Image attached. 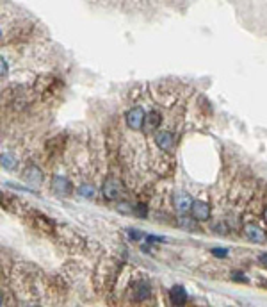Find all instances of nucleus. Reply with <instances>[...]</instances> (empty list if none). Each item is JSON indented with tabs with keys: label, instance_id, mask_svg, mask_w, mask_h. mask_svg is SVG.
I'll use <instances>...</instances> for the list:
<instances>
[{
	"label": "nucleus",
	"instance_id": "obj_3",
	"mask_svg": "<svg viewBox=\"0 0 267 307\" xmlns=\"http://www.w3.org/2000/svg\"><path fill=\"white\" fill-rule=\"evenodd\" d=\"M23 181L27 184H31V186H40L43 183V174H41V170L36 165H31L27 166L25 172H23Z\"/></svg>",
	"mask_w": 267,
	"mask_h": 307
},
{
	"label": "nucleus",
	"instance_id": "obj_24",
	"mask_svg": "<svg viewBox=\"0 0 267 307\" xmlns=\"http://www.w3.org/2000/svg\"><path fill=\"white\" fill-rule=\"evenodd\" d=\"M31 307H40V306H31Z\"/></svg>",
	"mask_w": 267,
	"mask_h": 307
},
{
	"label": "nucleus",
	"instance_id": "obj_6",
	"mask_svg": "<svg viewBox=\"0 0 267 307\" xmlns=\"http://www.w3.org/2000/svg\"><path fill=\"white\" fill-rule=\"evenodd\" d=\"M155 145L160 148V150H171L175 145V138L173 134L169 130H162V132L155 134Z\"/></svg>",
	"mask_w": 267,
	"mask_h": 307
},
{
	"label": "nucleus",
	"instance_id": "obj_23",
	"mask_svg": "<svg viewBox=\"0 0 267 307\" xmlns=\"http://www.w3.org/2000/svg\"><path fill=\"white\" fill-rule=\"evenodd\" d=\"M264 216H266V220H267V209H266V213H264Z\"/></svg>",
	"mask_w": 267,
	"mask_h": 307
},
{
	"label": "nucleus",
	"instance_id": "obj_8",
	"mask_svg": "<svg viewBox=\"0 0 267 307\" xmlns=\"http://www.w3.org/2000/svg\"><path fill=\"white\" fill-rule=\"evenodd\" d=\"M52 189L53 193H57V195H70L71 193V183L68 179L64 177H55L52 181Z\"/></svg>",
	"mask_w": 267,
	"mask_h": 307
},
{
	"label": "nucleus",
	"instance_id": "obj_17",
	"mask_svg": "<svg viewBox=\"0 0 267 307\" xmlns=\"http://www.w3.org/2000/svg\"><path fill=\"white\" fill-rule=\"evenodd\" d=\"M118 211H120V213H125V214H134V209H130V204H127V202L118 205Z\"/></svg>",
	"mask_w": 267,
	"mask_h": 307
},
{
	"label": "nucleus",
	"instance_id": "obj_5",
	"mask_svg": "<svg viewBox=\"0 0 267 307\" xmlns=\"http://www.w3.org/2000/svg\"><path fill=\"white\" fill-rule=\"evenodd\" d=\"M192 202L194 200H192L187 193H175V196H173V204L178 213H187V211L192 207Z\"/></svg>",
	"mask_w": 267,
	"mask_h": 307
},
{
	"label": "nucleus",
	"instance_id": "obj_2",
	"mask_svg": "<svg viewBox=\"0 0 267 307\" xmlns=\"http://www.w3.org/2000/svg\"><path fill=\"white\" fill-rule=\"evenodd\" d=\"M125 120H127V125H129L130 129L139 130L144 125V122H146V116H144V111H142L141 107H134V109H130L127 113Z\"/></svg>",
	"mask_w": 267,
	"mask_h": 307
},
{
	"label": "nucleus",
	"instance_id": "obj_14",
	"mask_svg": "<svg viewBox=\"0 0 267 307\" xmlns=\"http://www.w3.org/2000/svg\"><path fill=\"white\" fill-rule=\"evenodd\" d=\"M214 232H218V234H222V236H226L228 234V225L224 222H219L214 225Z\"/></svg>",
	"mask_w": 267,
	"mask_h": 307
},
{
	"label": "nucleus",
	"instance_id": "obj_12",
	"mask_svg": "<svg viewBox=\"0 0 267 307\" xmlns=\"http://www.w3.org/2000/svg\"><path fill=\"white\" fill-rule=\"evenodd\" d=\"M94 187L91 186V184H82V186L79 187V195L84 196V198H93L94 196Z\"/></svg>",
	"mask_w": 267,
	"mask_h": 307
},
{
	"label": "nucleus",
	"instance_id": "obj_10",
	"mask_svg": "<svg viewBox=\"0 0 267 307\" xmlns=\"http://www.w3.org/2000/svg\"><path fill=\"white\" fill-rule=\"evenodd\" d=\"M150 297V284L146 281H139L134 288V299L137 300V302H142L144 299Z\"/></svg>",
	"mask_w": 267,
	"mask_h": 307
},
{
	"label": "nucleus",
	"instance_id": "obj_11",
	"mask_svg": "<svg viewBox=\"0 0 267 307\" xmlns=\"http://www.w3.org/2000/svg\"><path fill=\"white\" fill-rule=\"evenodd\" d=\"M160 122H162V118H160V115L157 111H151L150 115L146 116V123L150 125V129H155V127H159Z\"/></svg>",
	"mask_w": 267,
	"mask_h": 307
},
{
	"label": "nucleus",
	"instance_id": "obj_21",
	"mask_svg": "<svg viewBox=\"0 0 267 307\" xmlns=\"http://www.w3.org/2000/svg\"><path fill=\"white\" fill-rule=\"evenodd\" d=\"M146 240H148V241H164V238H159V236H151V234H150V236H146Z\"/></svg>",
	"mask_w": 267,
	"mask_h": 307
},
{
	"label": "nucleus",
	"instance_id": "obj_9",
	"mask_svg": "<svg viewBox=\"0 0 267 307\" xmlns=\"http://www.w3.org/2000/svg\"><path fill=\"white\" fill-rule=\"evenodd\" d=\"M246 234H248V238L253 243H264L266 241V232H264V229L257 227V225H246Z\"/></svg>",
	"mask_w": 267,
	"mask_h": 307
},
{
	"label": "nucleus",
	"instance_id": "obj_22",
	"mask_svg": "<svg viewBox=\"0 0 267 307\" xmlns=\"http://www.w3.org/2000/svg\"><path fill=\"white\" fill-rule=\"evenodd\" d=\"M258 261L264 264V266H267V254H262L260 257H258Z\"/></svg>",
	"mask_w": 267,
	"mask_h": 307
},
{
	"label": "nucleus",
	"instance_id": "obj_4",
	"mask_svg": "<svg viewBox=\"0 0 267 307\" xmlns=\"http://www.w3.org/2000/svg\"><path fill=\"white\" fill-rule=\"evenodd\" d=\"M192 218L198 220V222H205V220L210 216V205L207 202H201V200H194L192 202Z\"/></svg>",
	"mask_w": 267,
	"mask_h": 307
},
{
	"label": "nucleus",
	"instance_id": "obj_18",
	"mask_svg": "<svg viewBox=\"0 0 267 307\" xmlns=\"http://www.w3.org/2000/svg\"><path fill=\"white\" fill-rule=\"evenodd\" d=\"M212 254L216 255V257H226L228 250L226 248H212Z\"/></svg>",
	"mask_w": 267,
	"mask_h": 307
},
{
	"label": "nucleus",
	"instance_id": "obj_16",
	"mask_svg": "<svg viewBox=\"0 0 267 307\" xmlns=\"http://www.w3.org/2000/svg\"><path fill=\"white\" fill-rule=\"evenodd\" d=\"M134 214L135 216H146V205L144 204L134 205Z\"/></svg>",
	"mask_w": 267,
	"mask_h": 307
},
{
	"label": "nucleus",
	"instance_id": "obj_7",
	"mask_svg": "<svg viewBox=\"0 0 267 307\" xmlns=\"http://www.w3.org/2000/svg\"><path fill=\"white\" fill-rule=\"evenodd\" d=\"M169 299L175 307H182L187 302V291L183 286H173L169 291Z\"/></svg>",
	"mask_w": 267,
	"mask_h": 307
},
{
	"label": "nucleus",
	"instance_id": "obj_19",
	"mask_svg": "<svg viewBox=\"0 0 267 307\" xmlns=\"http://www.w3.org/2000/svg\"><path fill=\"white\" fill-rule=\"evenodd\" d=\"M129 234H130V238H132V240H141V238H142V232L141 231H134V229H130Z\"/></svg>",
	"mask_w": 267,
	"mask_h": 307
},
{
	"label": "nucleus",
	"instance_id": "obj_1",
	"mask_svg": "<svg viewBox=\"0 0 267 307\" xmlns=\"http://www.w3.org/2000/svg\"><path fill=\"white\" fill-rule=\"evenodd\" d=\"M123 191H125V187L118 179H107L102 186V193L107 200H116V198H120V196L123 195Z\"/></svg>",
	"mask_w": 267,
	"mask_h": 307
},
{
	"label": "nucleus",
	"instance_id": "obj_13",
	"mask_svg": "<svg viewBox=\"0 0 267 307\" xmlns=\"http://www.w3.org/2000/svg\"><path fill=\"white\" fill-rule=\"evenodd\" d=\"M2 166L4 168H7V170H13L14 168V159H13V156L11 154H2Z\"/></svg>",
	"mask_w": 267,
	"mask_h": 307
},
{
	"label": "nucleus",
	"instance_id": "obj_15",
	"mask_svg": "<svg viewBox=\"0 0 267 307\" xmlns=\"http://www.w3.org/2000/svg\"><path fill=\"white\" fill-rule=\"evenodd\" d=\"M180 225H182L183 229H187V231H191V229H194V220L192 218H187V216H183V218H180Z\"/></svg>",
	"mask_w": 267,
	"mask_h": 307
},
{
	"label": "nucleus",
	"instance_id": "obj_20",
	"mask_svg": "<svg viewBox=\"0 0 267 307\" xmlns=\"http://www.w3.org/2000/svg\"><path fill=\"white\" fill-rule=\"evenodd\" d=\"M5 75H7V62L2 58V77H5Z\"/></svg>",
	"mask_w": 267,
	"mask_h": 307
}]
</instances>
